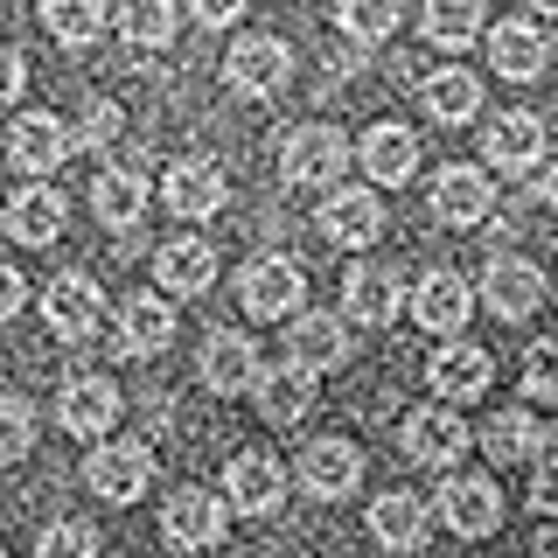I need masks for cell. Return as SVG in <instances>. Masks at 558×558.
Here are the masks:
<instances>
[{
  "instance_id": "6da1fadb",
  "label": "cell",
  "mask_w": 558,
  "mask_h": 558,
  "mask_svg": "<svg viewBox=\"0 0 558 558\" xmlns=\"http://www.w3.org/2000/svg\"><path fill=\"white\" fill-rule=\"evenodd\" d=\"M342 168H349V133L322 126V119H307V126L279 140V182L287 189H328Z\"/></svg>"
},
{
  "instance_id": "7a4b0ae2",
  "label": "cell",
  "mask_w": 558,
  "mask_h": 558,
  "mask_svg": "<svg viewBox=\"0 0 558 558\" xmlns=\"http://www.w3.org/2000/svg\"><path fill=\"white\" fill-rule=\"evenodd\" d=\"M238 301H244V314H258V322H293V314L307 307V272L293 266V258L266 252L238 272Z\"/></svg>"
},
{
  "instance_id": "3957f363",
  "label": "cell",
  "mask_w": 558,
  "mask_h": 558,
  "mask_svg": "<svg viewBox=\"0 0 558 558\" xmlns=\"http://www.w3.org/2000/svg\"><path fill=\"white\" fill-rule=\"evenodd\" d=\"M287 77H293V49L279 35H238L231 57H223V84L238 98H272L287 92Z\"/></svg>"
},
{
  "instance_id": "277c9868",
  "label": "cell",
  "mask_w": 558,
  "mask_h": 558,
  "mask_svg": "<svg viewBox=\"0 0 558 558\" xmlns=\"http://www.w3.org/2000/svg\"><path fill=\"white\" fill-rule=\"evenodd\" d=\"M161 196H168V209L182 223H209L223 203H231V174H223V161H209V154H182V161L168 168Z\"/></svg>"
},
{
  "instance_id": "5b68a950",
  "label": "cell",
  "mask_w": 558,
  "mask_h": 558,
  "mask_svg": "<svg viewBox=\"0 0 558 558\" xmlns=\"http://www.w3.org/2000/svg\"><path fill=\"white\" fill-rule=\"evenodd\" d=\"M0 147H8V161L22 168V174H35V182H43V174H57L70 154H77V140H70V126L57 112H22L8 126V140H0Z\"/></svg>"
},
{
  "instance_id": "8992f818",
  "label": "cell",
  "mask_w": 558,
  "mask_h": 558,
  "mask_svg": "<svg viewBox=\"0 0 558 558\" xmlns=\"http://www.w3.org/2000/svg\"><path fill=\"white\" fill-rule=\"evenodd\" d=\"M84 482H92L105 502L147 496V482H154V447H147V440H105V447H92V461H84Z\"/></svg>"
},
{
  "instance_id": "52a82bcc",
  "label": "cell",
  "mask_w": 558,
  "mask_h": 558,
  "mask_svg": "<svg viewBox=\"0 0 558 558\" xmlns=\"http://www.w3.org/2000/svg\"><path fill=\"white\" fill-rule=\"evenodd\" d=\"M98 314H105V293H98V279H92V272H57V279H49V293H43V322H49V336H63V342H92V336H98Z\"/></svg>"
},
{
  "instance_id": "ba28073f",
  "label": "cell",
  "mask_w": 558,
  "mask_h": 558,
  "mask_svg": "<svg viewBox=\"0 0 558 558\" xmlns=\"http://www.w3.org/2000/svg\"><path fill=\"white\" fill-rule=\"evenodd\" d=\"M92 209L112 231H133L140 223V209H147V161H140V147H119V161L92 182Z\"/></svg>"
},
{
  "instance_id": "9c48e42d",
  "label": "cell",
  "mask_w": 558,
  "mask_h": 558,
  "mask_svg": "<svg viewBox=\"0 0 558 558\" xmlns=\"http://www.w3.org/2000/svg\"><path fill=\"white\" fill-rule=\"evenodd\" d=\"M279 496H287V468L272 453H231L223 461V502L238 517H266V510H279Z\"/></svg>"
},
{
  "instance_id": "30bf717a",
  "label": "cell",
  "mask_w": 558,
  "mask_h": 558,
  "mask_svg": "<svg viewBox=\"0 0 558 558\" xmlns=\"http://www.w3.org/2000/svg\"><path fill=\"white\" fill-rule=\"evenodd\" d=\"M209 279H217V244L209 238H168L161 252H154V287H161L168 301H196Z\"/></svg>"
},
{
  "instance_id": "8fae6325",
  "label": "cell",
  "mask_w": 558,
  "mask_h": 558,
  "mask_svg": "<svg viewBox=\"0 0 558 558\" xmlns=\"http://www.w3.org/2000/svg\"><path fill=\"white\" fill-rule=\"evenodd\" d=\"M468 314H475V287H468L461 272H426L412 287V322L418 328H433V336H461L468 328Z\"/></svg>"
},
{
  "instance_id": "7c38bea8",
  "label": "cell",
  "mask_w": 558,
  "mask_h": 558,
  "mask_svg": "<svg viewBox=\"0 0 558 558\" xmlns=\"http://www.w3.org/2000/svg\"><path fill=\"white\" fill-rule=\"evenodd\" d=\"M398 307H405V279H398L391 266H377V258L349 266V279H342V314H349V322H363V328H384Z\"/></svg>"
},
{
  "instance_id": "4fadbf2b",
  "label": "cell",
  "mask_w": 558,
  "mask_h": 558,
  "mask_svg": "<svg viewBox=\"0 0 558 558\" xmlns=\"http://www.w3.org/2000/svg\"><path fill=\"white\" fill-rule=\"evenodd\" d=\"M405 453H412L418 468H453L468 453L461 412H453V405H418V412H405Z\"/></svg>"
},
{
  "instance_id": "5bb4252c",
  "label": "cell",
  "mask_w": 558,
  "mask_h": 558,
  "mask_svg": "<svg viewBox=\"0 0 558 558\" xmlns=\"http://www.w3.org/2000/svg\"><path fill=\"white\" fill-rule=\"evenodd\" d=\"M57 418H63V433L70 440H98L105 426L119 418V384L112 377H70L63 391H57Z\"/></svg>"
},
{
  "instance_id": "9a60e30c",
  "label": "cell",
  "mask_w": 558,
  "mask_h": 558,
  "mask_svg": "<svg viewBox=\"0 0 558 558\" xmlns=\"http://www.w3.org/2000/svg\"><path fill=\"white\" fill-rule=\"evenodd\" d=\"M322 238L342 244V252H363V244L384 238V203L371 189H328L322 203Z\"/></svg>"
},
{
  "instance_id": "2e32d148",
  "label": "cell",
  "mask_w": 558,
  "mask_h": 558,
  "mask_svg": "<svg viewBox=\"0 0 558 558\" xmlns=\"http://www.w3.org/2000/svg\"><path fill=\"white\" fill-rule=\"evenodd\" d=\"M482 301H488V314H502V322H523V314L545 307V272H537L531 258H488Z\"/></svg>"
},
{
  "instance_id": "e0dca14e",
  "label": "cell",
  "mask_w": 558,
  "mask_h": 558,
  "mask_svg": "<svg viewBox=\"0 0 558 558\" xmlns=\"http://www.w3.org/2000/svg\"><path fill=\"white\" fill-rule=\"evenodd\" d=\"M356 161L377 189H398V182H412V168H418V133L398 126V119H377V126L356 140Z\"/></svg>"
},
{
  "instance_id": "ac0fdd59",
  "label": "cell",
  "mask_w": 558,
  "mask_h": 558,
  "mask_svg": "<svg viewBox=\"0 0 558 558\" xmlns=\"http://www.w3.org/2000/svg\"><path fill=\"white\" fill-rule=\"evenodd\" d=\"M161 531L174 551H203L223 537V502L209 496V488H174V496L161 502Z\"/></svg>"
},
{
  "instance_id": "d6986e66",
  "label": "cell",
  "mask_w": 558,
  "mask_h": 558,
  "mask_svg": "<svg viewBox=\"0 0 558 558\" xmlns=\"http://www.w3.org/2000/svg\"><path fill=\"white\" fill-rule=\"evenodd\" d=\"M440 523L453 537H488L502 523V496H496V482H482V475H453L440 482Z\"/></svg>"
},
{
  "instance_id": "ffe728a7",
  "label": "cell",
  "mask_w": 558,
  "mask_h": 558,
  "mask_svg": "<svg viewBox=\"0 0 558 558\" xmlns=\"http://www.w3.org/2000/svg\"><path fill=\"white\" fill-rule=\"evenodd\" d=\"M482 154H488V168H502V174H531L537 154H545V119L537 112H496L488 133H482Z\"/></svg>"
},
{
  "instance_id": "44dd1931",
  "label": "cell",
  "mask_w": 558,
  "mask_h": 558,
  "mask_svg": "<svg viewBox=\"0 0 558 558\" xmlns=\"http://www.w3.org/2000/svg\"><path fill=\"white\" fill-rule=\"evenodd\" d=\"M287 363H301V371H342L349 363V328L336 322V314H293L287 322Z\"/></svg>"
},
{
  "instance_id": "7402d4cb",
  "label": "cell",
  "mask_w": 558,
  "mask_h": 558,
  "mask_svg": "<svg viewBox=\"0 0 558 558\" xmlns=\"http://www.w3.org/2000/svg\"><path fill=\"white\" fill-rule=\"evenodd\" d=\"M363 482V453L349 440H307L301 447V488L314 502H342Z\"/></svg>"
},
{
  "instance_id": "603a6c76",
  "label": "cell",
  "mask_w": 558,
  "mask_h": 558,
  "mask_svg": "<svg viewBox=\"0 0 558 558\" xmlns=\"http://www.w3.org/2000/svg\"><path fill=\"white\" fill-rule=\"evenodd\" d=\"M0 223H8L14 244H57L63 223H70V203L49 182H28V189H14V203L0 209Z\"/></svg>"
},
{
  "instance_id": "cb8c5ba5",
  "label": "cell",
  "mask_w": 558,
  "mask_h": 558,
  "mask_svg": "<svg viewBox=\"0 0 558 558\" xmlns=\"http://www.w3.org/2000/svg\"><path fill=\"white\" fill-rule=\"evenodd\" d=\"M488 209H496V189H488L482 168H440L433 174V217H440L447 231H468Z\"/></svg>"
},
{
  "instance_id": "d4e9b609",
  "label": "cell",
  "mask_w": 558,
  "mask_h": 558,
  "mask_svg": "<svg viewBox=\"0 0 558 558\" xmlns=\"http://www.w3.org/2000/svg\"><path fill=\"white\" fill-rule=\"evenodd\" d=\"M203 384H209L217 398L252 391V384H258V342L238 336V328H217V336L203 342Z\"/></svg>"
},
{
  "instance_id": "484cf974",
  "label": "cell",
  "mask_w": 558,
  "mask_h": 558,
  "mask_svg": "<svg viewBox=\"0 0 558 558\" xmlns=\"http://www.w3.org/2000/svg\"><path fill=\"white\" fill-rule=\"evenodd\" d=\"M168 342H174L168 293H126V307H119V356H161Z\"/></svg>"
},
{
  "instance_id": "4316f807",
  "label": "cell",
  "mask_w": 558,
  "mask_h": 558,
  "mask_svg": "<svg viewBox=\"0 0 558 558\" xmlns=\"http://www.w3.org/2000/svg\"><path fill=\"white\" fill-rule=\"evenodd\" d=\"M426 377H433V391H440L447 405H468V398H482V391H488L496 363H488V349H475V342H447L440 356L426 363Z\"/></svg>"
},
{
  "instance_id": "83f0119b",
  "label": "cell",
  "mask_w": 558,
  "mask_h": 558,
  "mask_svg": "<svg viewBox=\"0 0 558 558\" xmlns=\"http://www.w3.org/2000/svg\"><path fill=\"white\" fill-rule=\"evenodd\" d=\"M258 412H266V426H301V418L314 412V371H301V363H287V371H258Z\"/></svg>"
},
{
  "instance_id": "f1b7e54d",
  "label": "cell",
  "mask_w": 558,
  "mask_h": 558,
  "mask_svg": "<svg viewBox=\"0 0 558 558\" xmlns=\"http://www.w3.org/2000/svg\"><path fill=\"white\" fill-rule=\"evenodd\" d=\"M482 43H488V63H496V77L531 84L537 70H545V35H537V22H496Z\"/></svg>"
},
{
  "instance_id": "f546056e",
  "label": "cell",
  "mask_w": 558,
  "mask_h": 558,
  "mask_svg": "<svg viewBox=\"0 0 558 558\" xmlns=\"http://www.w3.org/2000/svg\"><path fill=\"white\" fill-rule=\"evenodd\" d=\"M545 433H551V426H545L537 412L510 405V412H496V418L482 426V447H488V461L510 468V461H531V453H545Z\"/></svg>"
},
{
  "instance_id": "4dcf8cb0",
  "label": "cell",
  "mask_w": 558,
  "mask_h": 558,
  "mask_svg": "<svg viewBox=\"0 0 558 558\" xmlns=\"http://www.w3.org/2000/svg\"><path fill=\"white\" fill-rule=\"evenodd\" d=\"M371 537L384 551H418V545H426V502H412L405 488L377 496L371 502Z\"/></svg>"
},
{
  "instance_id": "1f68e13d",
  "label": "cell",
  "mask_w": 558,
  "mask_h": 558,
  "mask_svg": "<svg viewBox=\"0 0 558 558\" xmlns=\"http://www.w3.org/2000/svg\"><path fill=\"white\" fill-rule=\"evenodd\" d=\"M418 98H426V112L440 119V126H468V119L482 112V77H468V70H433Z\"/></svg>"
},
{
  "instance_id": "d6a6232c",
  "label": "cell",
  "mask_w": 558,
  "mask_h": 558,
  "mask_svg": "<svg viewBox=\"0 0 558 558\" xmlns=\"http://www.w3.org/2000/svg\"><path fill=\"white\" fill-rule=\"evenodd\" d=\"M418 28H426L433 49H468L482 43V0H426Z\"/></svg>"
},
{
  "instance_id": "836d02e7",
  "label": "cell",
  "mask_w": 558,
  "mask_h": 558,
  "mask_svg": "<svg viewBox=\"0 0 558 558\" xmlns=\"http://www.w3.org/2000/svg\"><path fill=\"white\" fill-rule=\"evenodd\" d=\"M43 28L63 49H92L105 35V0H43Z\"/></svg>"
},
{
  "instance_id": "e575fe53",
  "label": "cell",
  "mask_w": 558,
  "mask_h": 558,
  "mask_svg": "<svg viewBox=\"0 0 558 558\" xmlns=\"http://www.w3.org/2000/svg\"><path fill=\"white\" fill-rule=\"evenodd\" d=\"M405 22V0H336V28L349 43H384Z\"/></svg>"
},
{
  "instance_id": "d590c367",
  "label": "cell",
  "mask_w": 558,
  "mask_h": 558,
  "mask_svg": "<svg viewBox=\"0 0 558 558\" xmlns=\"http://www.w3.org/2000/svg\"><path fill=\"white\" fill-rule=\"evenodd\" d=\"M119 35L133 49H161L174 35V0H119Z\"/></svg>"
},
{
  "instance_id": "8d00e7d4",
  "label": "cell",
  "mask_w": 558,
  "mask_h": 558,
  "mask_svg": "<svg viewBox=\"0 0 558 558\" xmlns=\"http://www.w3.org/2000/svg\"><path fill=\"white\" fill-rule=\"evenodd\" d=\"M35 447V405L14 391H0V468H14Z\"/></svg>"
},
{
  "instance_id": "74e56055",
  "label": "cell",
  "mask_w": 558,
  "mask_h": 558,
  "mask_svg": "<svg viewBox=\"0 0 558 558\" xmlns=\"http://www.w3.org/2000/svg\"><path fill=\"white\" fill-rule=\"evenodd\" d=\"M35 558H98V531L84 517H57L35 537Z\"/></svg>"
},
{
  "instance_id": "f35d334b",
  "label": "cell",
  "mask_w": 558,
  "mask_h": 558,
  "mask_svg": "<svg viewBox=\"0 0 558 558\" xmlns=\"http://www.w3.org/2000/svg\"><path fill=\"white\" fill-rule=\"evenodd\" d=\"M523 398L558 412V342H531V356H523Z\"/></svg>"
},
{
  "instance_id": "ab89813d",
  "label": "cell",
  "mask_w": 558,
  "mask_h": 558,
  "mask_svg": "<svg viewBox=\"0 0 558 558\" xmlns=\"http://www.w3.org/2000/svg\"><path fill=\"white\" fill-rule=\"evenodd\" d=\"M119 133H126V112H119L112 98H92V105H84V119L70 126V140H77V147H112Z\"/></svg>"
},
{
  "instance_id": "60d3db41",
  "label": "cell",
  "mask_w": 558,
  "mask_h": 558,
  "mask_svg": "<svg viewBox=\"0 0 558 558\" xmlns=\"http://www.w3.org/2000/svg\"><path fill=\"white\" fill-rule=\"evenodd\" d=\"M22 84H28V63H22V49H0V112H8V105L22 98Z\"/></svg>"
},
{
  "instance_id": "b9f144b4",
  "label": "cell",
  "mask_w": 558,
  "mask_h": 558,
  "mask_svg": "<svg viewBox=\"0 0 558 558\" xmlns=\"http://www.w3.org/2000/svg\"><path fill=\"white\" fill-rule=\"evenodd\" d=\"M531 510L537 517H558V453L545 468H537V482H531Z\"/></svg>"
},
{
  "instance_id": "7bdbcfd3",
  "label": "cell",
  "mask_w": 558,
  "mask_h": 558,
  "mask_svg": "<svg viewBox=\"0 0 558 558\" xmlns=\"http://www.w3.org/2000/svg\"><path fill=\"white\" fill-rule=\"evenodd\" d=\"M189 14H196L203 28H238V14H244V0H189Z\"/></svg>"
},
{
  "instance_id": "ee69618b",
  "label": "cell",
  "mask_w": 558,
  "mask_h": 558,
  "mask_svg": "<svg viewBox=\"0 0 558 558\" xmlns=\"http://www.w3.org/2000/svg\"><path fill=\"white\" fill-rule=\"evenodd\" d=\"M22 301H28V279L14 272V266H0V322H14V314H22Z\"/></svg>"
},
{
  "instance_id": "f6af8a7d",
  "label": "cell",
  "mask_w": 558,
  "mask_h": 558,
  "mask_svg": "<svg viewBox=\"0 0 558 558\" xmlns=\"http://www.w3.org/2000/svg\"><path fill=\"white\" fill-rule=\"evenodd\" d=\"M545 203H551V209H558V161H551V168H545Z\"/></svg>"
},
{
  "instance_id": "bcb514c9",
  "label": "cell",
  "mask_w": 558,
  "mask_h": 558,
  "mask_svg": "<svg viewBox=\"0 0 558 558\" xmlns=\"http://www.w3.org/2000/svg\"><path fill=\"white\" fill-rule=\"evenodd\" d=\"M537 558H558V531H545V537H537Z\"/></svg>"
},
{
  "instance_id": "7dc6e473",
  "label": "cell",
  "mask_w": 558,
  "mask_h": 558,
  "mask_svg": "<svg viewBox=\"0 0 558 558\" xmlns=\"http://www.w3.org/2000/svg\"><path fill=\"white\" fill-rule=\"evenodd\" d=\"M531 8H537V14H558V0H531Z\"/></svg>"
},
{
  "instance_id": "c3c4849f",
  "label": "cell",
  "mask_w": 558,
  "mask_h": 558,
  "mask_svg": "<svg viewBox=\"0 0 558 558\" xmlns=\"http://www.w3.org/2000/svg\"><path fill=\"white\" fill-rule=\"evenodd\" d=\"M0 558H8V551H0Z\"/></svg>"
}]
</instances>
